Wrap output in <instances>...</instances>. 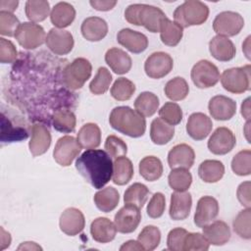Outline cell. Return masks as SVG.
I'll return each mask as SVG.
<instances>
[{
    "label": "cell",
    "mask_w": 251,
    "mask_h": 251,
    "mask_svg": "<svg viewBox=\"0 0 251 251\" xmlns=\"http://www.w3.org/2000/svg\"><path fill=\"white\" fill-rule=\"evenodd\" d=\"M75 169L94 188L106 185L113 176V162L102 149H87L75 161Z\"/></svg>",
    "instance_id": "cell-1"
},
{
    "label": "cell",
    "mask_w": 251,
    "mask_h": 251,
    "mask_svg": "<svg viewBox=\"0 0 251 251\" xmlns=\"http://www.w3.org/2000/svg\"><path fill=\"white\" fill-rule=\"evenodd\" d=\"M109 123L114 129L134 138L142 136L146 129L145 118L127 106L114 108L110 114Z\"/></svg>",
    "instance_id": "cell-2"
},
{
    "label": "cell",
    "mask_w": 251,
    "mask_h": 251,
    "mask_svg": "<svg viewBox=\"0 0 251 251\" xmlns=\"http://www.w3.org/2000/svg\"><path fill=\"white\" fill-rule=\"evenodd\" d=\"M166 18L160 8L147 4H131L125 11L126 22L134 25H143L150 32H160Z\"/></svg>",
    "instance_id": "cell-3"
},
{
    "label": "cell",
    "mask_w": 251,
    "mask_h": 251,
    "mask_svg": "<svg viewBox=\"0 0 251 251\" xmlns=\"http://www.w3.org/2000/svg\"><path fill=\"white\" fill-rule=\"evenodd\" d=\"M209 17V8L206 4L198 0H186L176 7L174 12L175 23L183 27L200 25Z\"/></svg>",
    "instance_id": "cell-4"
},
{
    "label": "cell",
    "mask_w": 251,
    "mask_h": 251,
    "mask_svg": "<svg viewBox=\"0 0 251 251\" xmlns=\"http://www.w3.org/2000/svg\"><path fill=\"white\" fill-rule=\"evenodd\" d=\"M91 73L92 66L90 62L85 58H76L63 70L62 82L66 87L76 90L84 85Z\"/></svg>",
    "instance_id": "cell-5"
},
{
    "label": "cell",
    "mask_w": 251,
    "mask_h": 251,
    "mask_svg": "<svg viewBox=\"0 0 251 251\" xmlns=\"http://www.w3.org/2000/svg\"><path fill=\"white\" fill-rule=\"evenodd\" d=\"M223 87L234 94H240L250 89V65L225 70L221 75Z\"/></svg>",
    "instance_id": "cell-6"
},
{
    "label": "cell",
    "mask_w": 251,
    "mask_h": 251,
    "mask_svg": "<svg viewBox=\"0 0 251 251\" xmlns=\"http://www.w3.org/2000/svg\"><path fill=\"white\" fill-rule=\"evenodd\" d=\"M15 38L19 44L25 49H35L46 40L43 27L35 23L25 22L20 25L15 33Z\"/></svg>",
    "instance_id": "cell-7"
},
{
    "label": "cell",
    "mask_w": 251,
    "mask_h": 251,
    "mask_svg": "<svg viewBox=\"0 0 251 251\" xmlns=\"http://www.w3.org/2000/svg\"><path fill=\"white\" fill-rule=\"evenodd\" d=\"M244 26L243 17L236 12L224 11L218 14L213 22V29L218 35L234 36Z\"/></svg>",
    "instance_id": "cell-8"
},
{
    "label": "cell",
    "mask_w": 251,
    "mask_h": 251,
    "mask_svg": "<svg viewBox=\"0 0 251 251\" xmlns=\"http://www.w3.org/2000/svg\"><path fill=\"white\" fill-rule=\"evenodd\" d=\"M190 76L198 88H210L220 80V72L210 61L200 60L192 67Z\"/></svg>",
    "instance_id": "cell-9"
},
{
    "label": "cell",
    "mask_w": 251,
    "mask_h": 251,
    "mask_svg": "<svg viewBox=\"0 0 251 251\" xmlns=\"http://www.w3.org/2000/svg\"><path fill=\"white\" fill-rule=\"evenodd\" d=\"M81 146L72 135H65L58 139L54 151V160L63 167L70 166L80 153Z\"/></svg>",
    "instance_id": "cell-10"
},
{
    "label": "cell",
    "mask_w": 251,
    "mask_h": 251,
    "mask_svg": "<svg viewBox=\"0 0 251 251\" xmlns=\"http://www.w3.org/2000/svg\"><path fill=\"white\" fill-rule=\"evenodd\" d=\"M174 67L173 58L165 52L152 53L144 63L145 74L151 78H162L171 73Z\"/></svg>",
    "instance_id": "cell-11"
},
{
    "label": "cell",
    "mask_w": 251,
    "mask_h": 251,
    "mask_svg": "<svg viewBox=\"0 0 251 251\" xmlns=\"http://www.w3.org/2000/svg\"><path fill=\"white\" fill-rule=\"evenodd\" d=\"M140 220V209L134 205L126 204L115 215L114 224L119 232L130 233L136 229Z\"/></svg>",
    "instance_id": "cell-12"
},
{
    "label": "cell",
    "mask_w": 251,
    "mask_h": 251,
    "mask_svg": "<svg viewBox=\"0 0 251 251\" xmlns=\"http://www.w3.org/2000/svg\"><path fill=\"white\" fill-rule=\"evenodd\" d=\"M236 143L233 132L226 127H218L208 141V149L215 155H225L230 152Z\"/></svg>",
    "instance_id": "cell-13"
},
{
    "label": "cell",
    "mask_w": 251,
    "mask_h": 251,
    "mask_svg": "<svg viewBox=\"0 0 251 251\" xmlns=\"http://www.w3.org/2000/svg\"><path fill=\"white\" fill-rule=\"evenodd\" d=\"M47 47L56 55H67L74 47V37L68 30L61 28H51L46 36Z\"/></svg>",
    "instance_id": "cell-14"
},
{
    "label": "cell",
    "mask_w": 251,
    "mask_h": 251,
    "mask_svg": "<svg viewBox=\"0 0 251 251\" xmlns=\"http://www.w3.org/2000/svg\"><path fill=\"white\" fill-rule=\"evenodd\" d=\"M60 229L70 236H75L82 231L85 226V219L82 212L76 208H67L60 217Z\"/></svg>",
    "instance_id": "cell-15"
},
{
    "label": "cell",
    "mask_w": 251,
    "mask_h": 251,
    "mask_svg": "<svg viewBox=\"0 0 251 251\" xmlns=\"http://www.w3.org/2000/svg\"><path fill=\"white\" fill-rule=\"evenodd\" d=\"M208 109L215 120L227 121L235 115L236 103L225 95H216L210 99Z\"/></svg>",
    "instance_id": "cell-16"
},
{
    "label": "cell",
    "mask_w": 251,
    "mask_h": 251,
    "mask_svg": "<svg viewBox=\"0 0 251 251\" xmlns=\"http://www.w3.org/2000/svg\"><path fill=\"white\" fill-rule=\"evenodd\" d=\"M218 214L219 203L217 199L212 196H203L197 202L194 214V224L198 227H203L215 220Z\"/></svg>",
    "instance_id": "cell-17"
},
{
    "label": "cell",
    "mask_w": 251,
    "mask_h": 251,
    "mask_svg": "<svg viewBox=\"0 0 251 251\" xmlns=\"http://www.w3.org/2000/svg\"><path fill=\"white\" fill-rule=\"evenodd\" d=\"M213 123L211 119L203 113H193L189 116L186 124V131L194 140H203L211 132Z\"/></svg>",
    "instance_id": "cell-18"
},
{
    "label": "cell",
    "mask_w": 251,
    "mask_h": 251,
    "mask_svg": "<svg viewBox=\"0 0 251 251\" xmlns=\"http://www.w3.org/2000/svg\"><path fill=\"white\" fill-rule=\"evenodd\" d=\"M195 160V153L191 146L180 143L174 146L168 154V164L171 169L183 168L189 170Z\"/></svg>",
    "instance_id": "cell-19"
},
{
    "label": "cell",
    "mask_w": 251,
    "mask_h": 251,
    "mask_svg": "<svg viewBox=\"0 0 251 251\" xmlns=\"http://www.w3.org/2000/svg\"><path fill=\"white\" fill-rule=\"evenodd\" d=\"M117 40L122 46L134 54L143 52L148 46L147 36L130 28L121 29L117 34Z\"/></svg>",
    "instance_id": "cell-20"
},
{
    "label": "cell",
    "mask_w": 251,
    "mask_h": 251,
    "mask_svg": "<svg viewBox=\"0 0 251 251\" xmlns=\"http://www.w3.org/2000/svg\"><path fill=\"white\" fill-rule=\"evenodd\" d=\"M192 206V197L189 192L176 191L171 195L170 217L175 221H182L189 216Z\"/></svg>",
    "instance_id": "cell-21"
},
{
    "label": "cell",
    "mask_w": 251,
    "mask_h": 251,
    "mask_svg": "<svg viewBox=\"0 0 251 251\" xmlns=\"http://www.w3.org/2000/svg\"><path fill=\"white\" fill-rule=\"evenodd\" d=\"M50 144L51 134L49 129L41 124H34L31 127V138L28 143L32 156L36 157L44 154L49 149Z\"/></svg>",
    "instance_id": "cell-22"
},
{
    "label": "cell",
    "mask_w": 251,
    "mask_h": 251,
    "mask_svg": "<svg viewBox=\"0 0 251 251\" xmlns=\"http://www.w3.org/2000/svg\"><path fill=\"white\" fill-rule=\"evenodd\" d=\"M209 51L216 60L227 62L235 56L236 48L232 41L227 37L216 35L209 42Z\"/></svg>",
    "instance_id": "cell-23"
},
{
    "label": "cell",
    "mask_w": 251,
    "mask_h": 251,
    "mask_svg": "<svg viewBox=\"0 0 251 251\" xmlns=\"http://www.w3.org/2000/svg\"><path fill=\"white\" fill-rule=\"evenodd\" d=\"M81 34L88 41H100L108 33V25L99 17L86 18L81 24Z\"/></svg>",
    "instance_id": "cell-24"
},
{
    "label": "cell",
    "mask_w": 251,
    "mask_h": 251,
    "mask_svg": "<svg viewBox=\"0 0 251 251\" xmlns=\"http://www.w3.org/2000/svg\"><path fill=\"white\" fill-rule=\"evenodd\" d=\"M202 228L203 235L212 245H224L230 238L229 226L224 221H215L211 224L204 226Z\"/></svg>",
    "instance_id": "cell-25"
},
{
    "label": "cell",
    "mask_w": 251,
    "mask_h": 251,
    "mask_svg": "<svg viewBox=\"0 0 251 251\" xmlns=\"http://www.w3.org/2000/svg\"><path fill=\"white\" fill-rule=\"evenodd\" d=\"M90 233L95 241L100 243H108L115 238L117 228L115 224L108 218L100 217L91 223Z\"/></svg>",
    "instance_id": "cell-26"
},
{
    "label": "cell",
    "mask_w": 251,
    "mask_h": 251,
    "mask_svg": "<svg viewBox=\"0 0 251 251\" xmlns=\"http://www.w3.org/2000/svg\"><path fill=\"white\" fill-rule=\"evenodd\" d=\"M105 61L111 70L118 74L124 75L131 69L132 61L130 56L120 48H111L105 54Z\"/></svg>",
    "instance_id": "cell-27"
},
{
    "label": "cell",
    "mask_w": 251,
    "mask_h": 251,
    "mask_svg": "<svg viewBox=\"0 0 251 251\" xmlns=\"http://www.w3.org/2000/svg\"><path fill=\"white\" fill-rule=\"evenodd\" d=\"M75 18V10L68 2H59L51 10V23L58 28L69 26Z\"/></svg>",
    "instance_id": "cell-28"
},
{
    "label": "cell",
    "mask_w": 251,
    "mask_h": 251,
    "mask_svg": "<svg viewBox=\"0 0 251 251\" xmlns=\"http://www.w3.org/2000/svg\"><path fill=\"white\" fill-rule=\"evenodd\" d=\"M76 139L81 148L95 149L101 143L100 127L94 123H87L78 130Z\"/></svg>",
    "instance_id": "cell-29"
},
{
    "label": "cell",
    "mask_w": 251,
    "mask_h": 251,
    "mask_svg": "<svg viewBox=\"0 0 251 251\" xmlns=\"http://www.w3.org/2000/svg\"><path fill=\"white\" fill-rule=\"evenodd\" d=\"M225 174V166L218 160H205L198 168V176L204 181L208 183H214L219 181Z\"/></svg>",
    "instance_id": "cell-30"
},
{
    "label": "cell",
    "mask_w": 251,
    "mask_h": 251,
    "mask_svg": "<svg viewBox=\"0 0 251 251\" xmlns=\"http://www.w3.org/2000/svg\"><path fill=\"white\" fill-rule=\"evenodd\" d=\"M93 199L96 207L100 211L109 213L118 206L120 201V194L116 188L108 186L97 191L94 194Z\"/></svg>",
    "instance_id": "cell-31"
},
{
    "label": "cell",
    "mask_w": 251,
    "mask_h": 251,
    "mask_svg": "<svg viewBox=\"0 0 251 251\" xmlns=\"http://www.w3.org/2000/svg\"><path fill=\"white\" fill-rule=\"evenodd\" d=\"M175 135L174 126L164 122L160 118L152 121L150 126V138L153 143L157 145L167 144Z\"/></svg>",
    "instance_id": "cell-32"
},
{
    "label": "cell",
    "mask_w": 251,
    "mask_h": 251,
    "mask_svg": "<svg viewBox=\"0 0 251 251\" xmlns=\"http://www.w3.org/2000/svg\"><path fill=\"white\" fill-rule=\"evenodd\" d=\"M133 176V165L126 156L115 159L113 164V182L118 185H125Z\"/></svg>",
    "instance_id": "cell-33"
},
{
    "label": "cell",
    "mask_w": 251,
    "mask_h": 251,
    "mask_svg": "<svg viewBox=\"0 0 251 251\" xmlns=\"http://www.w3.org/2000/svg\"><path fill=\"white\" fill-rule=\"evenodd\" d=\"M139 174L148 180L155 181L163 175V164L161 160L155 156H146L139 162Z\"/></svg>",
    "instance_id": "cell-34"
},
{
    "label": "cell",
    "mask_w": 251,
    "mask_h": 251,
    "mask_svg": "<svg viewBox=\"0 0 251 251\" xmlns=\"http://www.w3.org/2000/svg\"><path fill=\"white\" fill-rule=\"evenodd\" d=\"M183 35V28L176 23L166 18L162 24L160 37L162 42L167 46H176Z\"/></svg>",
    "instance_id": "cell-35"
},
{
    "label": "cell",
    "mask_w": 251,
    "mask_h": 251,
    "mask_svg": "<svg viewBox=\"0 0 251 251\" xmlns=\"http://www.w3.org/2000/svg\"><path fill=\"white\" fill-rule=\"evenodd\" d=\"M159 104V98L156 94L145 91L136 97L134 101V108L141 116L151 117L157 112Z\"/></svg>",
    "instance_id": "cell-36"
},
{
    "label": "cell",
    "mask_w": 251,
    "mask_h": 251,
    "mask_svg": "<svg viewBox=\"0 0 251 251\" xmlns=\"http://www.w3.org/2000/svg\"><path fill=\"white\" fill-rule=\"evenodd\" d=\"M150 191L146 185L140 182H135L131 184L125 192L124 201L126 204L134 205L141 209L148 199Z\"/></svg>",
    "instance_id": "cell-37"
},
{
    "label": "cell",
    "mask_w": 251,
    "mask_h": 251,
    "mask_svg": "<svg viewBox=\"0 0 251 251\" xmlns=\"http://www.w3.org/2000/svg\"><path fill=\"white\" fill-rule=\"evenodd\" d=\"M25 16L31 23L44 21L50 13V5L45 0H28L25 2Z\"/></svg>",
    "instance_id": "cell-38"
},
{
    "label": "cell",
    "mask_w": 251,
    "mask_h": 251,
    "mask_svg": "<svg viewBox=\"0 0 251 251\" xmlns=\"http://www.w3.org/2000/svg\"><path fill=\"white\" fill-rule=\"evenodd\" d=\"M164 91L169 99L173 101H180L187 96L189 86L183 77L176 76L166 83Z\"/></svg>",
    "instance_id": "cell-39"
},
{
    "label": "cell",
    "mask_w": 251,
    "mask_h": 251,
    "mask_svg": "<svg viewBox=\"0 0 251 251\" xmlns=\"http://www.w3.org/2000/svg\"><path fill=\"white\" fill-rule=\"evenodd\" d=\"M52 125L56 130L69 133L75 130L76 119L75 114L70 110H58L53 115Z\"/></svg>",
    "instance_id": "cell-40"
},
{
    "label": "cell",
    "mask_w": 251,
    "mask_h": 251,
    "mask_svg": "<svg viewBox=\"0 0 251 251\" xmlns=\"http://www.w3.org/2000/svg\"><path fill=\"white\" fill-rule=\"evenodd\" d=\"M169 185L176 191H186L192 182V176L187 169H172L168 176Z\"/></svg>",
    "instance_id": "cell-41"
},
{
    "label": "cell",
    "mask_w": 251,
    "mask_h": 251,
    "mask_svg": "<svg viewBox=\"0 0 251 251\" xmlns=\"http://www.w3.org/2000/svg\"><path fill=\"white\" fill-rule=\"evenodd\" d=\"M137 241L144 250H154L161 241V231L155 226H146L137 236Z\"/></svg>",
    "instance_id": "cell-42"
},
{
    "label": "cell",
    "mask_w": 251,
    "mask_h": 251,
    "mask_svg": "<svg viewBox=\"0 0 251 251\" xmlns=\"http://www.w3.org/2000/svg\"><path fill=\"white\" fill-rule=\"evenodd\" d=\"M134 92V83L126 77L118 78L111 87V95L118 101H126L130 99Z\"/></svg>",
    "instance_id": "cell-43"
},
{
    "label": "cell",
    "mask_w": 251,
    "mask_h": 251,
    "mask_svg": "<svg viewBox=\"0 0 251 251\" xmlns=\"http://www.w3.org/2000/svg\"><path fill=\"white\" fill-rule=\"evenodd\" d=\"M231 170L237 176H249L251 174V151L241 150L231 160Z\"/></svg>",
    "instance_id": "cell-44"
},
{
    "label": "cell",
    "mask_w": 251,
    "mask_h": 251,
    "mask_svg": "<svg viewBox=\"0 0 251 251\" xmlns=\"http://www.w3.org/2000/svg\"><path fill=\"white\" fill-rule=\"evenodd\" d=\"M111 81H112V75L110 74L108 69L104 67H100L94 78L91 80L89 84V89L95 95L104 94L109 89Z\"/></svg>",
    "instance_id": "cell-45"
},
{
    "label": "cell",
    "mask_w": 251,
    "mask_h": 251,
    "mask_svg": "<svg viewBox=\"0 0 251 251\" xmlns=\"http://www.w3.org/2000/svg\"><path fill=\"white\" fill-rule=\"evenodd\" d=\"M250 219H251V210L250 208H246L240 211L235 217V219L233 220V223H232L233 230L241 238H244V239L251 238Z\"/></svg>",
    "instance_id": "cell-46"
},
{
    "label": "cell",
    "mask_w": 251,
    "mask_h": 251,
    "mask_svg": "<svg viewBox=\"0 0 251 251\" xmlns=\"http://www.w3.org/2000/svg\"><path fill=\"white\" fill-rule=\"evenodd\" d=\"M160 119L171 126L178 125L182 120V111L178 104L175 102L165 103L159 110Z\"/></svg>",
    "instance_id": "cell-47"
},
{
    "label": "cell",
    "mask_w": 251,
    "mask_h": 251,
    "mask_svg": "<svg viewBox=\"0 0 251 251\" xmlns=\"http://www.w3.org/2000/svg\"><path fill=\"white\" fill-rule=\"evenodd\" d=\"M210 243L200 232H187L184 242L183 251H206L209 249Z\"/></svg>",
    "instance_id": "cell-48"
},
{
    "label": "cell",
    "mask_w": 251,
    "mask_h": 251,
    "mask_svg": "<svg viewBox=\"0 0 251 251\" xmlns=\"http://www.w3.org/2000/svg\"><path fill=\"white\" fill-rule=\"evenodd\" d=\"M19 19L9 12L0 11V33L6 36H15L16 30L20 26Z\"/></svg>",
    "instance_id": "cell-49"
},
{
    "label": "cell",
    "mask_w": 251,
    "mask_h": 251,
    "mask_svg": "<svg viewBox=\"0 0 251 251\" xmlns=\"http://www.w3.org/2000/svg\"><path fill=\"white\" fill-rule=\"evenodd\" d=\"M104 148L110 157L114 159L126 156L127 152V146L126 142L116 135H109L106 138Z\"/></svg>",
    "instance_id": "cell-50"
},
{
    "label": "cell",
    "mask_w": 251,
    "mask_h": 251,
    "mask_svg": "<svg viewBox=\"0 0 251 251\" xmlns=\"http://www.w3.org/2000/svg\"><path fill=\"white\" fill-rule=\"evenodd\" d=\"M165 208L166 199L164 194L161 192H156L155 194H153L147 205V215L152 219L160 218L164 214Z\"/></svg>",
    "instance_id": "cell-51"
},
{
    "label": "cell",
    "mask_w": 251,
    "mask_h": 251,
    "mask_svg": "<svg viewBox=\"0 0 251 251\" xmlns=\"http://www.w3.org/2000/svg\"><path fill=\"white\" fill-rule=\"evenodd\" d=\"M187 230L182 227H176L170 230L167 238V246L172 251H183V242Z\"/></svg>",
    "instance_id": "cell-52"
},
{
    "label": "cell",
    "mask_w": 251,
    "mask_h": 251,
    "mask_svg": "<svg viewBox=\"0 0 251 251\" xmlns=\"http://www.w3.org/2000/svg\"><path fill=\"white\" fill-rule=\"evenodd\" d=\"M17 49L12 41L0 38V61L2 64L14 63L17 59Z\"/></svg>",
    "instance_id": "cell-53"
},
{
    "label": "cell",
    "mask_w": 251,
    "mask_h": 251,
    "mask_svg": "<svg viewBox=\"0 0 251 251\" xmlns=\"http://www.w3.org/2000/svg\"><path fill=\"white\" fill-rule=\"evenodd\" d=\"M237 199L240 204L246 208L251 207V199H250V181H244L239 184L236 191Z\"/></svg>",
    "instance_id": "cell-54"
},
{
    "label": "cell",
    "mask_w": 251,
    "mask_h": 251,
    "mask_svg": "<svg viewBox=\"0 0 251 251\" xmlns=\"http://www.w3.org/2000/svg\"><path fill=\"white\" fill-rule=\"evenodd\" d=\"M89 4L97 11H109L112 10L116 4L117 1H109V0H91L89 1Z\"/></svg>",
    "instance_id": "cell-55"
},
{
    "label": "cell",
    "mask_w": 251,
    "mask_h": 251,
    "mask_svg": "<svg viewBox=\"0 0 251 251\" xmlns=\"http://www.w3.org/2000/svg\"><path fill=\"white\" fill-rule=\"evenodd\" d=\"M18 5H19V1H5V0L0 1L1 11H4V12L13 13L17 9Z\"/></svg>",
    "instance_id": "cell-56"
},
{
    "label": "cell",
    "mask_w": 251,
    "mask_h": 251,
    "mask_svg": "<svg viewBox=\"0 0 251 251\" xmlns=\"http://www.w3.org/2000/svg\"><path fill=\"white\" fill-rule=\"evenodd\" d=\"M121 251H125V250H144L143 247L140 245V243L138 241L135 240H128L126 242H125L121 247H120Z\"/></svg>",
    "instance_id": "cell-57"
},
{
    "label": "cell",
    "mask_w": 251,
    "mask_h": 251,
    "mask_svg": "<svg viewBox=\"0 0 251 251\" xmlns=\"http://www.w3.org/2000/svg\"><path fill=\"white\" fill-rule=\"evenodd\" d=\"M241 115L244 119L249 121L250 118V98H246L241 104Z\"/></svg>",
    "instance_id": "cell-58"
},
{
    "label": "cell",
    "mask_w": 251,
    "mask_h": 251,
    "mask_svg": "<svg viewBox=\"0 0 251 251\" xmlns=\"http://www.w3.org/2000/svg\"><path fill=\"white\" fill-rule=\"evenodd\" d=\"M19 250H41L42 248L37 245L35 242H30V241H26V242H23L19 247H18Z\"/></svg>",
    "instance_id": "cell-59"
},
{
    "label": "cell",
    "mask_w": 251,
    "mask_h": 251,
    "mask_svg": "<svg viewBox=\"0 0 251 251\" xmlns=\"http://www.w3.org/2000/svg\"><path fill=\"white\" fill-rule=\"evenodd\" d=\"M249 40H250V36H248L245 40V42L242 44V49L245 53V56L247 57V59L249 60L250 59V56H249Z\"/></svg>",
    "instance_id": "cell-60"
}]
</instances>
